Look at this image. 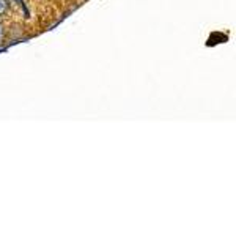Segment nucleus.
<instances>
[{"label":"nucleus","mask_w":236,"mask_h":236,"mask_svg":"<svg viewBox=\"0 0 236 236\" xmlns=\"http://www.w3.org/2000/svg\"><path fill=\"white\" fill-rule=\"evenodd\" d=\"M0 3H5V2H3V0H0ZM0 10H3V7H2V5H0Z\"/></svg>","instance_id":"obj_1"}]
</instances>
